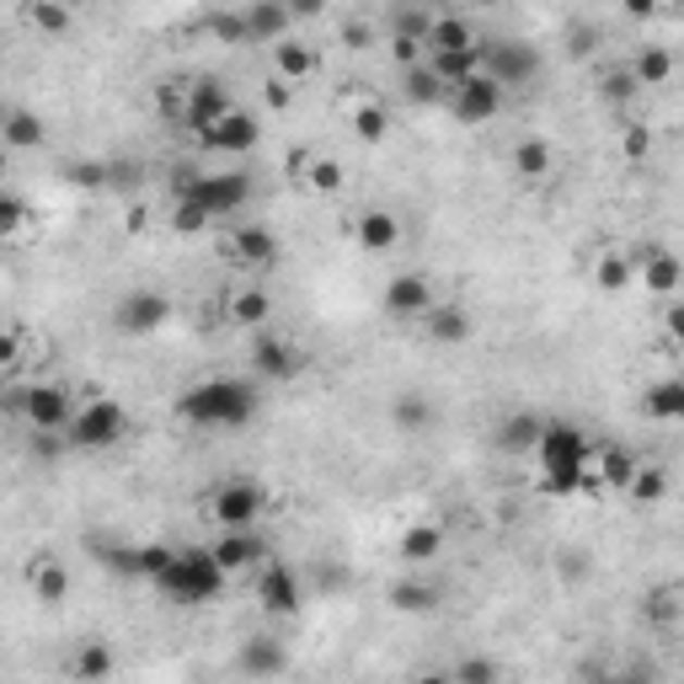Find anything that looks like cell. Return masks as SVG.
<instances>
[{
  "label": "cell",
  "mask_w": 684,
  "mask_h": 684,
  "mask_svg": "<svg viewBox=\"0 0 684 684\" xmlns=\"http://www.w3.org/2000/svg\"><path fill=\"white\" fill-rule=\"evenodd\" d=\"M177 418L187 428H209V434H236L257 418V390L236 374H220V380H198L192 390H183L177 401Z\"/></svg>",
  "instance_id": "1"
},
{
  "label": "cell",
  "mask_w": 684,
  "mask_h": 684,
  "mask_svg": "<svg viewBox=\"0 0 684 684\" xmlns=\"http://www.w3.org/2000/svg\"><path fill=\"white\" fill-rule=\"evenodd\" d=\"M535 455H540V487H546L551 498H577V493H583L594 444H588V434H583L577 423H540Z\"/></svg>",
  "instance_id": "2"
},
{
  "label": "cell",
  "mask_w": 684,
  "mask_h": 684,
  "mask_svg": "<svg viewBox=\"0 0 684 684\" xmlns=\"http://www.w3.org/2000/svg\"><path fill=\"white\" fill-rule=\"evenodd\" d=\"M172 605H183V610H198V605H214L220 594H225V583H231V572L214 561L209 546H187V551H172V561L150 577Z\"/></svg>",
  "instance_id": "3"
},
{
  "label": "cell",
  "mask_w": 684,
  "mask_h": 684,
  "mask_svg": "<svg viewBox=\"0 0 684 684\" xmlns=\"http://www.w3.org/2000/svg\"><path fill=\"white\" fill-rule=\"evenodd\" d=\"M192 209H203L209 220H220V214H241L251 203V177L247 172H192L183 177V192Z\"/></svg>",
  "instance_id": "4"
},
{
  "label": "cell",
  "mask_w": 684,
  "mask_h": 684,
  "mask_svg": "<svg viewBox=\"0 0 684 684\" xmlns=\"http://www.w3.org/2000/svg\"><path fill=\"white\" fill-rule=\"evenodd\" d=\"M64 434H70L75 449H113V444L128 434V407L113 401V396H91V401L70 418Z\"/></svg>",
  "instance_id": "5"
},
{
  "label": "cell",
  "mask_w": 684,
  "mask_h": 684,
  "mask_svg": "<svg viewBox=\"0 0 684 684\" xmlns=\"http://www.w3.org/2000/svg\"><path fill=\"white\" fill-rule=\"evenodd\" d=\"M268 513V493L257 482H225L214 498H209V519L220 530H251L257 519Z\"/></svg>",
  "instance_id": "6"
},
{
  "label": "cell",
  "mask_w": 684,
  "mask_h": 684,
  "mask_svg": "<svg viewBox=\"0 0 684 684\" xmlns=\"http://www.w3.org/2000/svg\"><path fill=\"white\" fill-rule=\"evenodd\" d=\"M257 605H262L273 621L300 615V605H306L300 572H295V567H284V561H262V572H257Z\"/></svg>",
  "instance_id": "7"
},
{
  "label": "cell",
  "mask_w": 684,
  "mask_h": 684,
  "mask_svg": "<svg viewBox=\"0 0 684 684\" xmlns=\"http://www.w3.org/2000/svg\"><path fill=\"white\" fill-rule=\"evenodd\" d=\"M22 418H27L38 434H64L70 418H75V407H70L64 385H54V380H33V385H22Z\"/></svg>",
  "instance_id": "8"
},
{
  "label": "cell",
  "mask_w": 684,
  "mask_h": 684,
  "mask_svg": "<svg viewBox=\"0 0 684 684\" xmlns=\"http://www.w3.org/2000/svg\"><path fill=\"white\" fill-rule=\"evenodd\" d=\"M482 70L498 80L502 91L508 86H530L535 75H540V54H535V43H482Z\"/></svg>",
  "instance_id": "9"
},
{
  "label": "cell",
  "mask_w": 684,
  "mask_h": 684,
  "mask_svg": "<svg viewBox=\"0 0 684 684\" xmlns=\"http://www.w3.org/2000/svg\"><path fill=\"white\" fill-rule=\"evenodd\" d=\"M449 97H455V119L460 124H493L502 113V86L487 75V70H476V75H465L460 86H449Z\"/></svg>",
  "instance_id": "10"
},
{
  "label": "cell",
  "mask_w": 684,
  "mask_h": 684,
  "mask_svg": "<svg viewBox=\"0 0 684 684\" xmlns=\"http://www.w3.org/2000/svg\"><path fill=\"white\" fill-rule=\"evenodd\" d=\"M113 321L128 337H150V332H161L172 321V300L156 295V289H128L124 300H119V311H113Z\"/></svg>",
  "instance_id": "11"
},
{
  "label": "cell",
  "mask_w": 684,
  "mask_h": 684,
  "mask_svg": "<svg viewBox=\"0 0 684 684\" xmlns=\"http://www.w3.org/2000/svg\"><path fill=\"white\" fill-rule=\"evenodd\" d=\"M257 139H262V128H257V119L241 113V108H231L220 124H209L203 134H198V145H203V150H214V156H251V150H257Z\"/></svg>",
  "instance_id": "12"
},
{
  "label": "cell",
  "mask_w": 684,
  "mask_h": 684,
  "mask_svg": "<svg viewBox=\"0 0 684 684\" xmlns=\"http://www.w3.org/2000/svg\"><path fill=\"white\" fill-rule=\"evenodd\" d=\"M236 102H231V86L225 80H214V75H203V80H192L183 97V119L192 134H203L209 124H220L225 113H231Z\"/></svg>",
  "instance_id": "13"
},
{
  "label": "cell",
  "mask_w": 684,
  "mask_h": 684,
  "mask_svg": "<svg viewBox=\"0 0 684 684\" xmlns=\"http://www.w3.org/2000/svg\"><path fill=\"white\" fill-rule=\"evenodd\" d=\"M631 273L642 278V289L647 295H658V300H674L684 284V268L674 251H647V257H631Z\"/></svg>",
  "instance_id": "14"
},
{
  "label": "cell",
  "mask_w": 684,
  "mask_h": 684,
  "mask_svg": "<svg viewBox=\"0 0 684 684\" xmlns=\"http://www.w3.org/2000/svg\"><path fill=\"white\" fill-rule=\"evenodd\" d=\"M300 364H306V359H300L284 337H273V332L257 326V343H251V370H257V380H295Z\"/></svg>",
  "instance_id": "15"
},
{
  "label": "cell",
  "mask_w": 684,
  "mask_h": 684,
  "mask_svg": "<svg viewBox=\"0 0 684 684\" xmlns=\"http://www.w3.org/2000/svg\"><path fill=\"white\" fill-rule=\"evenodd\" d=\"M209 551H214V561H220L225 572H251V567H262V557H268V540H262L257 524H251V530H225Z\"/></svg>",
  "instance_id": "16"
},
{
  "label": "cell",
  "mask_w": 684,
  "mask_h": 684,
  "mask_svg": "<svg viewBox=\"0 0 684 684\" xmlns=\"http://www.w3.org/2000/svg\"><path fill=\"white\" fill-rule=\"evenodd\" d=\"M423 332H428L434 348H460V343H471L476 321H471V311H460V306H449V300H434V306L423 311Z\"/></svg>",
  "instance_id": "17"
},
{
  "label": "cell",
  "mask_w": 684,
  "mask_h": 684,
  "mask_svg": "<svg viewBox=\"0 0 684 684\" xmlns=\"http://www.w3.org/2000/svg\"><path fill=\"white\" fill-rule=\"evenodd\" d=\"M353 241H359V251H370V257H385V251L401 247V220H396L390 209H364L359 225H353Z\"/></svg>",
  "instance_id": "18"
},
{
  "label": "cell",
  "mask_w": 684,
  "mask_h": 684,
  "mask_svg": "<svg viewBox=\"0 0 684 684\" xmlns=\"http://www.w3.org/2000/svg\"><path fill=\"white\" fill-rule=\"evenodd\" d=\"M385 311L390 315H423L434 306V284L423 278V273H396L390 284H385Z\"/></svg>",
  "instance_id": "19"
},
{
  "label": "cell",
  "mask_w": 684,
  "mask_h": 684,
  "mask_svg": "<svg viewBox=\"0 0 684 684\" xmlns=\"http://www.w3.org/2000/svg\"><path fill=\"white\" fill-rule=\"evenodd\" d=\"M241 16H247V43H278V38H289V22H295L284 0H257Z\"/></svg>",
  "instance_id": "20"
},
{
  "label": "cell",
  "mask_w": 684,
  "mask_h": 684,
  "mask_svg": "<svg viewBox=\"0 0 684 684\" xmlns=\"http://www.w3.org/2000/svg\"><path fill=\"white\" fill-rule=\"evenodd\" d=\"M476 43V27L465 16H434L428 33H423V60L428 54H449V49H471Z\"/></svg>",
  "instance_id": "21"
},
{
  "label": "cell",
  "mask_w": 684,
  "mask_h": 684,
  "mask_svg": "<svg viewBox=\"0 0 684 684\" xmlns=\"http://www.w3.org/2000/svg\"><path fill=\"white\" fill-rule=\"evenodd\" d=\"M231 251H236V262H247V268H273V262H278V236H273L268 225H241Z\"/></svg>",
  "instance_id": "22"
},
{
  "label": "cell",
  "mask_w": 684,
  "mask_h": 684,
  "mask_svg": "<svg viewBox=\"0 0 684 684\" xmlns=\"http://www.w3.org/2000/svg\"><path fill=\"white\" fill-rule=\"evenodd\" d=\"M508 166H513V177L540 183V177L557 166V150H551L546 139H519V145H513V156H508Z\"/></svg>",
  "instance_id": "23"
},
{
  "label": "cell",
  "mask_w": 684,
  "mask_h": 684,
  "mask_svg": "<svg viewBox=\"0 0 684 684\" xmlns=\"http://www.w3.org/2000/svg\"><path fill=\"white\" fill-rule=\"evenodd\" d=\"M43 119L38 113H27V108H11L5 119H0V145H11V150H38L43 145Z\"/></svg>",
  "instance_id": "24"
},
{
  "label": "cell",
  "mask_w": 684,
  "mask_h": 684,
  "mask_svg": "<svg viewBox=\"0 0 684 684\" xmlns=\"http://www.w3.org/2000/svg\"><path fill=\"white\" fill-rule=\"evenodd\" d=\"M423 64L434 70V75L444 80V86H460L465 75H476V70H482V38H476L471 49H449V54H428Z\"/></svg>",
  "instance_id": "25"
},
{
  "label": "cell",
  "mask_w": 684,
  "mask_h": 684,
  "mask_svg": "<svg viewBox=\"0 0 684 684\" xmlns=\"http://www.w3.org/2000/svg\"><path fill=\"white\" fill-rule=\"evenodd\" d=\"M236 669H241V674H257V680H273V674L289 669V652H284L278 642H247L241 658H236Z\"/></svg>",
  "instance_id": "26"
},
{
  "label": "cell",
  "mask_w": 684,
  "mask_h": 684,
  "mask_svg": "<svg viewBox=\"0 0 684 684\" xmlns=\"http://www.w3.org/2000/svg\"><path fill=\"white\" fill-rule=\"evenodd\" d=\"M588 471H594V482H599V487H625V482H631V471H636V460L625 455L621 444H605V449H594V455H588Z\"/></svg>",
  "instance_id": "27"
},
{
  "label": "cell",
  "mask_w": 684,
  "mask_h": 684,
  "mask_svg": "<svg viewBox=\"0 0 684 684\" xmlns=\"http://www.w3.org/2000/svg\"><path fill=\"white\" fill-rule=\"evenodd\" d=\"M273 75H284V80H311L315 75V49L311 43H289V38H278L273 43Z\"/></svg>",
  "instance_id": "28"
},
{
  "label": "cell",
  "mask_w": 684,
  "mask_h": 684,
  "mask_svg": "<svg viewBox=\"0 0 684 684\" xmlns=\"http://www.w3.org/2000/svg\"><path fill=\"white\" fill-rule=\"evenodd\" d=\"M27 577H33V594H38L43 605H64V599H70V572H64L54 557H38L27 567Z\"/></svg>",
  "instance_id": "29"
},
{
  "label": "cell",
  "mask_w": 684,
  "mask_h": 684,
  "mask_svg": "<svg viewBox=\"0 0 684 684\" xmlns=\"http://www.w3.org/2000/svg\"><path fill=\"white\" fill-rule=\"evenodd\" d=\"M642 412H647L652 423H680L684 418V380H658V385L647 390Z\"/></svg>",
  "instance_id": "30"
},
{
  "label": "cell",
  "mask_w": 684,
  "mask_h": 684,
  "mask_svg": "<svg viewBox=\"0 0 684 684\" xmlns=\"http://www.w3.org/2000/svg\"><path fill=\"white\" fill-rule=\"evenodd\" d=\"M438 551H444V530H438V524H412V530L401 535V561H412V567L434 561Z\"/></svg>",
  "instance_id": "31"
},
{
  "label": "cell",
  "mask_w": 684,
  "mask_h": 684,
  "mask_svg": "<svg viewBox=\"0 0 684 684\" xmlns=\"http://www.w3.org/2000/svg\"><path fill=\"white\" fill-rule=\"evenodd\" d=\"M390 605H396L401 615H434L438 588L434 583H396V588H390Z\"/></svg>",
  "instance_id": "32"
},
{
  "label": "cell",
  "mask_w": 684,
  "mask_h": 684,
  "mask_svg": "<svg viewBox=\"0 0 684 684\" xmlns=\"http://www.w3.org/2000/svg\"><path fill=\"white\" fill-rule=\"evenodd\" d=\"M390 423H396L401 434H423V428L434 423V407H428V396H396V407H390Z\"/></svg>",
  "instance_id": "33"
},
{
  "label": "cell",
  "mask_w": 684,
  "mask_h": 684,
  "mask_svg": "<svg viewBox=\"0 0 684 684\" xmlns=\"http://www.w3.org/2000/svg\"><path fill=\"white\" fill-rule=\"evenodd\" d=\"M535 438H540V418H530V412H513V418H502L498 444L508 449V455H519V449H535Z\"/></svg>",
  "instance_id": "34"
},
{
  "label": "cell",
  "mask_w": 684,
  "mask_h": 684,
  "mask_svg": "<svg viewBox=\"0 0 684 684\" xmlns=\"http://www.w3.org/2000/svg\"><path fill=\"white\" fill-rule=\"evenodd\" d=\"M27 22H33L43 38H64V33H70V5H64V0H33V5H27Z\"/></svg>",
  "instance_id": "35"
},
{
  "label": "cell",
  "mask_w": 684,
  "mask_h": 684,
  "mask_svg": "<svg viewBox=\"0 0 684 684\" xmlns=\"http://www.w3.org/2000/svg\"><path fill=\"white\" fill-rule=\"evenodd\" d=\"M268 315H273V300H268L262 289H241V295L231 300V321H236V326H251V332H257V326H268Z\"/></svg>",
  "instance_id": "36"
},
{
  "label": "cell",
  "mask_w": 684,
  "mask_h": 684,
  "mask_svg": "<svg viewBox=\"0 0 684 684\" xmlns=\"http://www.w3.org/2000/svg\"><path fill=\"white\" fill-rule=\"evenodd\" d=\"M407 97H412L418 108H423V102L434 108V102H444V97H449V86L438 80L428 64H412V70H407Z\"/></svg>",
  "instance_id": "37"
},
{
  "label": "cell",
  "mask_w": 684,
  "mask_h": 684,
  "mask_svg": "<svg viewBox=\"0 0 684 684\" xmlns=\"http://www.w3.org/2000/svg\"><path fill=\"white\" fill-rule=\"evenodd\" d=\"M631 278H636V273H631V257H615V251H605V257L594 262V284H599L605 295H621Z\"/></svg>",
  "instance_id": "38"
},
{
  "label": "cell",
  "mask_w": 684,
  "mask_h": 684,
  "mask_svg": "<svg viewBox=\"0 0 684 684\" xmlns=\"http://www.w3.org/2000/svg\"><path fill=\"white\" fill-rule=\"evenodd\" d=\"M631 75H636V86H663L674 75V54L669 49H642V60L631 64Z\"/></svg>",
  "instance_id": "39"
},
{
  "label": "cell",
  "mask_w": 684,
  "mask_h": 684,
  "mask_svg": "<svg viewBox=\"0 0 684 684\" xmlns=\"http://www.w3.org/2000/svg\"><path fill=\"white\" fill-rule=\"evenodd\" d=\"M353 134H359L364 145H385V134H390V113H385L380 102H364V108H353Z\"/></svg>",
  "instance_id": "40"
},
{
  "label": "cell",
  "mask_w": 684,
  "mask_h": 684,
  "mask_svg": "<svg viewBox=\"0 0 684 684\" xmlns=\"http://www.w3.org/2000/svg\"><path fill=\"white\" fill-rule=\"evenodd\" d=\"M625 493L636 502H663V493H669V476L658 471V465H636L631 471V482H625Z\"/></svg>",
  "instance_id": "41"
},
{
  "label": "cell",
  "mask_w": 684,
  "mask_h": 684,
  "mask_svg": "<svg viewBox=\"0 0 684 684\" xmlns=\"http://www.w3.org/2000/svg\"><path fill=\"white\" fill-rule=\"evenodd\" d=\"M209 38L241 49V43H247V16H241V11H214V16H209Z\"/></svg>",
  "instance_id": "42"
},
{
  "label": "cell",
  "mask_w": 684,
  "mask_h": 684,
  "mask_svg": "<svg viewBox=\"0 0 684 684\" xmlns=\"http://www.w3.org/2000/svg\"><path fill=\"white\" fill-rule=\"evenodd\" d=\"M300 177H306L321 198H337V192H343V166H337V161H311V166H300Z\"/></svg>",
  "instance_id": "43"
},
{
  "label": "cell",
  "mask_w": 684,
  "mask_h": 684,
  "mask_svg": "<svg viewBox=\"0 0 684 684\" xmlns=\"http://www.w3.org/2000/svg\"><path fill=\"white\" fill-rule=\"evenodd\" d=\"M75 674H80V680H102V674H113V652H108L102 642H91V647L75 658Z\"/></svg>",
  "instance_id": "44"
},
{
  "label": "cell",
  "mask_w": 684,
  "mask_h": 684,
  "mask_svg": "<svg viewBox=\"0 0 684 684\" xmlns=\"http://www.w3.org/2000/svg\"><path fill=\"white\" fill-rule=\"evenodd\" d=\"M27 220H33V209H27L16 192H0V241H5V236H16Z\"/></svg>",
  "instance_id": "45"
},
{
  "label": "cell",
  "mask_w": 684,
  "mask_h": 684,
  "mask_svg": "<svg viewBox=\"0 0 684 684\" xmlns=\"http://www.w3.org/2000/svg\"><path fill=\"white\" fill-rule=\"evenodd\" d=\"M262 102H268L273 113H289V108H295V80H284V75H268V80H262Z\"/></svg>",
  "instance_id": "46"
},
{
  "label": "cell",
  "mask_w": 684,
  "mask_h": 684,
  "mask_svg": "<svg viewBox=\"0 0 684 684\" xmlns=\"http://www.w3.org/2000/svg\"><path fill=\"white\" fill-rule=\"evenodd\" d=\"M172 225H177L183 236H203V231H209V214H203V209H192L187 198H177V209H172Z\"/></svg>",
  "instance_id": "47"
},
{
  "label": "cell",
  "mask_w": 684,
  "mask_h": 684,
  "mask_svg": "<svg viewBox=\"0 0 684 684\" xmlns=\"http://www.w3.org/2000/svg\"><path fill=\"white\" fill-rule=\"evenodd\" d=\"M390 54L401 70H412V64H423V43L418 38H407V33H390Z\"/></svg>",
  "instance_id": "48"
},
{
  "label": "cell",
  "mask_w": 684,
  "mask_h": 684,
  "mask_svg": "<svg viewBox=\"0 0 684 684\" xmlns=\"http://www.w3.org/2000/svg\"><path fill=\"white\" fill-rule=\"evenodd\" d=\"M343 49H353V54L374 49V27H370V22H343Z\"/></svg>",
  "instance_id": "49"
},
{
  "label": "cell",
  "mask_w": 684,
  "mask_h": 684,
  "mask_svg": "<svg viewBox=\"0 0 684 684\" xmlns=\"http://www.w3.org/2000/svg\"><path fill=\"white\" fill-rule=\"evenodd\" d=\"M455 680H465V684H493V680H498V669H493L487 658H465V663L455 669Z\"/></svg>",
  "instance_id": "50"
},
{
  "label": "cell",
  "mask_w": 684,
  "mask_h": 684,
  "mask_svg": "<svg viewBox=\"0 0 684 684\" xmlns=\"http://www.w3.org/2000/svg\"><path fill=\"white\" fill-rule=\"evenodd\" d=\"M599 86H605V97H610V102H625V97L636 91V75H631V70H610Z\"/></svg>",
  "instance_id": "51"
},
{
  "label": "cell",
  "mask_w": 684,
  "mask_h": 684,
  "mask_svg": "<svg viewBox=\"0 0 684 684\" xmlns=\"http://www.w3.org/2000/svg\"><path fill=\"white\" fill-rule=\"evenodd\" d=\"M621 150H625V161H647V150H652V134H647V128H625Z\"/></svg>",
  "instance_id": "52"
},
{
  "label": "cell",
  "mask_w": 684,
  "mask_h": 684,
  "mask_svg": "<svg viewBox=\"0 0 684 684\" xmlns=\"http://www.w3.org/2000/svg\"><path fill=\"white\" fill-rule=\"evenodd\" d=\"M428 22H434V16L412 5V11H401V22H396V33H407V38H418V43H423V33H428Z\"/></svg>",
  "instance_id": "53"
},
{
  "label": "cell",
  "mask_w": 684,
  "mask_h": 684,
  "mask_svg": "<svg viewBox=\"0 0 684 684\" xmlns=\"http://www.w3.org/2000/svg\"><path fill=\"white\" fill-rule=\"evenodd\" d=\"M166 561H172V546H145L139 551V577H156Z\"/></svg>",
  "instance_id": "54"
},
{
  "label": "cell",
  "mask_w": 684,
  "mask_h": 684,
  "mask_svg": "<svg viewBox=\"0 0 684 684\" xmlns=\"http://www.w3.org/2000/svg\"><path fill=\"white\" fill-rule=\"evenodd\" d=\"M663 337H669V343H680V337H684V306H680V300H669V315H663Z\"/></svg>",
  "instance_id": "55"
},
{
  "label": "cell",
  "mask_w": 684,
  "mask_h": 684,
  "mask_svg": "<svg viewBox=\"0 0 684 684\" xmlns=\"http://www.w3.org/2000/svg\"><path fill=\"white\" fill-rule=\"evenodd\" d=\"M22 359V337L16 332H0V370H11Z\"/></svg>",
  "instance_id": "56"
},
{
  "label": "cell",
  "mask_w": 684,
  "mask_h": 684,
  "mask_svg": "<svg viewBox=\"0 0 684 684\" xmlns=\"http://www.w3.org/2000/svg\"><path fill=\"white\" fill-rule=\"evenodd\" d=\"M289 5V16H321L326 11V0H284Z\"/></svg>",
  "instance_id": "57"
},
{
  "label": "cell",
  "mask_w": 684,
  "mask_h": 684,
  "mask_svg": "<svg viewBox=\"0 0 684 684\" xmlns=\"http://www.w3.org/2000/svg\"><path fill=\"white\" fill-rule=\"evenodd\" d=\"M156 108H161V113H183V97H177L172 86H161V91H156Z\"/></svg>",
  "instance_id": "58"
},
{
  "label": "cell",
  "mask_w": 684,
  "mask_h": 684,
  "mask_svg": "<svg viewBox=\"0 0 684 684\" xmlns=\"http://www.w3.org/2000/svg\"><path fill=\"white\" fill-rule=\"evenodd\" d=\"M621 5H625V16H658L663 0H621Z\"/></svg>",
  "instance_id": "59"
},
{
  "label": "cell",
  "mask_w": 684,
  "mask_h": 684,
  "mask_svg": "<svg viewBox=\"0 0 684 684\" xmlns=\"http://www.w3.org/2000/svg\"><path fill=\"white\" fill-rule=\"evenodd\" d=\"M75 183H86V187H102V166H75Z\"/></svg>",
  "instance_id": "60"
},
{
  "label": "cell",
  "mask_w": 684,
  "mask_h": 684,
  "mask_svg": "<svg viewBox=\"0 0 684 684\" xmlns=\"http://www.w3.org/2000/svg\"><path fill=\"white\" fill-rule=\"evenodd\" d=\"M663 5H680V0H663Z\"/></svg>",
  "instance_id": "61"
}]
</instances>
